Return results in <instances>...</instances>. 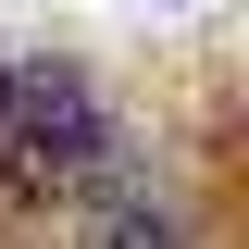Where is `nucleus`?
I'll list each match as a JSON object with an SVG mask.
<instances>
[{
  "label": "nucleus",
  "mask_w": 249,
  "mask_h": 249,
  "mask_svg": "<svg viewBox=\"0 0 249 249\" xmlns=\"http://www.w3.org/2000/svg\"><path fill=\"white\" fill-rule=\"evenodd\" d=\"M100 249H187V224L150 212V199H112V212H100Z\"/></svg>",
  "instance_id": "2"
},
{
  "label": "nucleus",
  "mask_w": 249,
  "mask_h": 249,
  "mask_svg": "<svg viewBox=\"0 0 249 249\" xmlns=\"http://www.w3.org/2000/svg\"><path fill=\"white\" fill-rule=\"evenodd\" d=\"M112 162V124H100L88 75L75 62H0V187L13 199H62Z\"/></svg>",
  "instance_id": "1"
}]
</instances>
